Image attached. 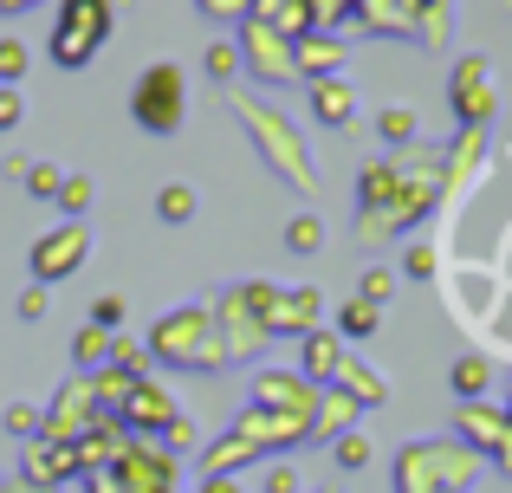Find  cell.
I'll list each match as a JSON object with an SVG mask.
<instances>
[{
  "mask_svg": "<svg viewBox=\"0 0 512 493\" xmlns=\"http://www.w3.org/2000/svg\"><path fill=\"white\" fill-rule=\"evenodd\" d=\"M104 33H111V0H72L59 13V26H52V46H59L65 65H85Z\"/></svg>",
  "mask_w": 512,
  "mask_h": 493,
  "instance_id": "obj_1",
  "label": "cell"
},
{
  "mask_svg": "<svg viewBox=\"0 0 512 493\" xmlns=\"http://www.w3.org/2000/svg\"><path fill=\"white\" fill-rule=\"evenodd\" d=\"M137 124L143 130L182 124V72H175V65H150V72L137 78Z\"/></svg>",
  "mask_w": 512,
  "mask_h": 493,
  "instance_id": "obj_2",
  "label": "cell"
},
{
  "mask_svg": "<svg viewBox=\"0 0 512 493\" xmlns=\"http://www.w3.org/2000/svg\"><path fill=\"white\" fill-rule=\"evenodd\" d=\"M448 98H454V111H461V124H467V130H480V124H487V117H493V104H500L487 59H461V65H454Z\"/></svg>",
  "mask_w": 512,
  "mask_h": 493,
  "instance_id": "obj_3",
  "label": "cell"
},
{
  "mask_svg": "<svg viewBox=\"0 0 512 493\" xmlns=\"http://www.w3.org/2000/svg\"><path fill=\"white\" fill-rule=\"evenodd\" d=\"M78 253H85V234H52V241H39L33 247V273L39 279H59V273H72V266H78Z\"/></svg>",
  "mask_w": 512,
  "mask_h": 493,
  "instance_id": "obj_4",
  "label": "cell"
},
{
  "mask_svg": "<svg viewBox=\"0 0 512 493\" xmlns=\"http://www.w3.org/2000/svg\"><path fill=\"white\" fill-rule=\"evenodd\" d=\"M487 390H493V364H487V357H461V364H454V396L480 403Z\"/></svg>",
  "mask_w": 512,
  "mask_h": 493,
  "instance_id": "obj_5",
  "label": "cell"
},
{
  "mask_svg": "<svg viewBox=\"0 0 512 493\" xmlns=\"http://www.w3.org/2000/svg\"><path fill=\"white\" fill-rule=\"evenodd\" d=\"M305 370H312V377H338L344 370V351H338V338H305Z\"/></svg>",
  "mask_w": 512,
  "mask_h": 493,
  "instance_id": "obj_6",
  "label": "cell"
},
{
  "mask_svg": "<svg viewBox=\"0 0 512 493\" xmlns=\"http://www.w3.org/2000/svg\"><path fill=\"white\" fill-rule=\"evenodd\" d=\"M350 111H357L350 85H338V78H325V85H318V117H325V124H350Z\"/></svg>",
  "mask_w": 512,
  "mask_h": 493,
  "instance_id": "obj_7",
  "label": "cell"
},
{
  "mask_svg": "<svg viewBox=\"0 0 512 493\" xmlns=\"http://www.w3.org/2000/svg\"><path fill=\"white\" fill-rule=\"evenodd\" d=\"M344 331H350V338H370V331H376V305L370 299H350L344 305Z\"/></svg>",
  "mask_w": 512,
  "mask_h": 493,
  "instance_id": "obj_8",
  "label": "cell"
},
{
  "mask_svg": "<svg viewBox=\"0 0 512 493\" xmlns=\"http://www.w3.org/2000/svg\"><path fill=\"white\" fill-rule=\"evenodd\" d=\"M383 137H389V143L415 137V111H402V104H389V111H383Z\"/></svg>",
  "mask_w": 512,
  "mask_h": 493,
  "instance_id": "obj_9",
  "label": "cell"
},
{
  "mask_svg": "<svg viewBox=\"0 0 512 493\" xmlns=\"http://www.w3.org/2000/svg\"><path fill=\"white\" fill-rule=\"evenodd\" d=\"M286 241H292V247H299V253H312L318 241H325V228H318V221H312V215H299V221H292V228H286Z\"/></svg>",
  "mask_w": 512,
  "mask_h": 493,
  "instance_id": "obj_10",
  "label": "cell"
},
{
  "mask_svg": "<svg viewBox=\"0 0 512 493\" xmlns=\"http://www.w3.org/2000/svg\"><path fill=\"white\" fill-rule=\"evenodd\" d=\"M156 208H163V221H188V215H195V195H188V189H163Z\"/></svg>",
  "mask_w": 512,
  "mask_h": 493,
  "instance_id": "obj_11",
  "label": "cell"
},
{
  "mask_svg": "<svg viewBox=\"0 0 512 493\" xmlns=\"http://www.w3.org/2000/svg\"><path fill=\"white\" fill-rule=\"evenodd\" d=\"M305 65H312V72H331V65H338V46H331V39H312V46H305Z\"/></svg>",
  "mask_w": 512,
  "mask_h": 493,
  "instance_id": "obj_12",
  "label": "cell"
},
{
  "mask_svg": "<svg viewBox=\"0 0 512 493\" xmlns=\"http://www.w3.org/2000/svg\"><path fill=\"white\" fill-rule=\"evenodd\" d=\"M389 286H396L389 273H370V279H363V299H370V305H383V299H389Z\"/></svg>",
  "mask_w": 512,
  "mask_h": 493,
  "instance_id": "obj_13",
  "label": "cell"
},
{
  "mask_svg": "<svg viewBox=\"0 0 512 493\" xmlns=\"http://www.w3.org/2000/svg\"><path fill=\"white\" fill-rule=\"evenodd\" d=\"M409 273L428 279V273H435V253H428V247H409Z\"/></svg>",
  "mask_w": 512,
  "mask_h": 493,
  "instance_id": "obj_14",
  "label": "cell"
},
{
  "mask_svg": "<svg viewBox=\"0 0 512 493\" xmlns=\"http://www.w3.org/2000/svg\"><path fill=\"white\" fill-rule=\"evenodd\" d=\"M338 455H344V461H350V468H357V461H370V442H363V435H350V442H344V448H338Z\"/></svg>",
  "mask_w": 512,
  "mask_h": 493,
  "instance_id": "obj_15",
  "label": "cell"
},
{
  "mask_svg": "<svg viewBox=\"0 0 512 493\" xmlns=\"http://www.w3.org/2000/svg\"><path fill=\"white\" fill-rule=\"evenodd\" d=\"M91 312H98V325H117V318H124V305H117V299H98Z\"/></svg>",
  "mask_w": 512,
  "mask_h": 493,
  "instance_id": "obj_16",
  "label": "cell"
},
{
  "mask_svg": "<svg viewBox=\"0 0 512 493\" xmlns=\"http://www.w3.org/2000/svg\"><path fill=\"white\" fill-rule=\"evenodd\" d=\"M0 72H20V46H13V39L0 46Z\"/></svg>",
  "mask_w": 512,
  "mask_h": 493,
  "instance_id": "obj_17",
  "label": "cell"
},
{
  "mask_svg": "<svg viewBox=\"0 0 512 493\" xmlns=\"http://www.w3.org/2000/svg\"><path fill=\"white\" fill-rule=\"evenodd\" d=\"M13 117H20V98L7 91V98H0V124H13Z\"/></svg>",
  "mask_w": 512,
  "mask_h": 493,
  "instance_id": "obj_18",
  "label": "cell"
},
{
  "mask_svg": "<svg viewBox=\"0 0 512 493\" xmlns=\"http://www.w3.org/2000/svg\"><path fill=\"white\" fill-rule=\"evenodd\" d=\"M208 493H234V487H227V481H221V487H214V481H208Z\"/></svg>",
  "mask_w": 512,
  "mask_h": 493,
  "instance_id": "obj_19",
  "label": "cell"
}]
</instances>
